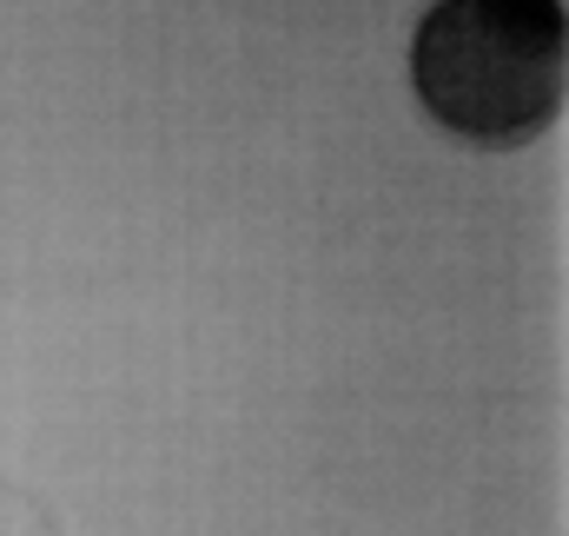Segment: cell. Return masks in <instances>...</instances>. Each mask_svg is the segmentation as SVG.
Masks as SVG:
<instances>
[{"instance_id":"6da1fadb","label":"cell","mask_w":569,"mask_h":536,"mask_svg":"<svg viewBox=\"0 0 569 536\" xmlns=\"http://www.w3.org/2000/svg\"><path fill=\"white\" fill-rule=\"evenodd\" d=\"M411 87L437 133L477 152L530 146L563 113V0H430L411 33Z\"/></svg>"},{"instance_id":"7a4b0ae2","label":"cell","mask_w":569,"mask_h":536,"mask_svg":"<svg viewBox=\"0 0 569 536\" xmlns=\"http://www.w3.org/2000/svg\"><path fill=\"white\" fill-rule=\"evenodd\" d=\"M0 536H67V530H60V510L40 490L0 477Z\"/></svg>"}]
</instances>
